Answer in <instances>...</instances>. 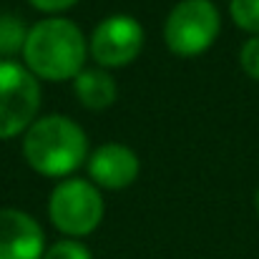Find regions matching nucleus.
<instances>
[{"mask_svg": "<svg viewBox=\"0 0 259 259\" xmlns=\"http://www.w3.org/2000/svg\"><path fill=\"white\" fill-rule=\"evenodd\" d=\"M23 56L33 73L48 81H63L83 71L86 40L78 25H73L71 20L51 18L35 23L28 30Z\"/></svg>", "mask_w": 259, "mask_h": 259, "instance_id": "obj_1", "label": "nucleus"}, {"mask_svg": "<svg viewBox=\"0 0 259 259\" xmlns=\"http://www.w3.org/2000/svg\"><path fill=\"white\" fill-rule=\"evenodd\" d=\"M88 139L83 128L66 116H46L35 121L23 141L28 164L43 176H63L86 159Z\"/></svg>", "mask_w": 259, "mask_h": 259, "instance_id": "obj_2", "label": "nucleus"}, {"mask_svg": "<svg viewBox=\"0 0 259 259\" xmlns=\"http://www.w3.org/2000/svg\"><path fill=\"white\" fill-rule=\"evenodd\" d=\"M219 33V13L211 0H181L171 10L164 38L179 56L204 53Z\"/></svg>", "mask_w": 259, "mask_h": 259, "instance_id": "obj_3", "label": "nucleus"}, {"mask_svg": "<svg viewBox=\"0 0 259 259\" xmlns=\"http://www.w3.org/2000/svg\"><path fill=\"white\" fill-rule=\"evenodd\" d=\"M40 103L38 81L18 63L0 61V139L20 134Z\"/></svg>", "mask_w": 259, "mask_h": 259, "instance_id": "obj_4", "label": "nucleus"}, {"mask_svg": "<svg viewBox=\"0 0 259 259\" xmlns=\"http://www.w3.org/2000/svg\"><path fill=\"white\" fill-rule=\"evenodd\" d=\"M51 219L66 234H91L103 219L101 194L81 179L63 181L51 194Z\"/></svg>", "mask_w": 259, "mask_h": 259, "instance_id": "obj_5", "label": "nucleus"}, {"mask_svg": "<svg viewBox=\"0 0 259 259\" xmlns=\"http://www.w3.org/2000/svg\"><path fill=\"white\" fill-rule=\"evenodd\" d=\"M144 46V28L131 15H111L93 30V56L101 66H126Z\"/></svg>", "mask_w": 259, "mask_h": 259, "instance_id": "obj_6", "label": "nucleus"}, {"mask_svg": "<svg viewBox=\"0 0 259 259\" xmlns=\"http://www.w3.org/2000/svg\"><path fill=\"white\" fill-rule=\"evenodd\" d=\"M46 234L18 209H0V259H43Z\"/></svg>", "mask_w": 259, "mask_h": 259, "instance_id": "obj_7", "label": "nucleus"}, {"mask_svg": "<svg viewBox=\"0 0 259 259\" xmlns=\"http://www.w3.org/2000/svg\"><path fill=\"white\" fill-rule=\"evenodd\" d=\"M88 171L106 189H123L136 179L139 159L123 144H106L91 156Z\"/></svg>", "mask_w": 259, "mask_h": 259, "instance_id": "obj_8", "label": "nucleus"}, {"mask_svg": "<svg viewBox=\"0 0 259 259\" xmlns=\"http://www.w3.org/2000/svg\"><path fill=\"white\" fill-rule=\"evenodd\" d=\"M76 93L88 108H106L116 101V83L106 71L83 68L76 76Z\"/></svg>", "mask_w": 259, "mask_h": 259, "instance_id": "obj_9", "label": "nucleus"}, {"mask_svg": "<svg viewBox=\"0 0 259 259\" xmlns=\"http://www.w3.org/2000/svg\"><path fill=\"white\" fill-rule=\"evenodd\" d=\"M28 30L25 23L18 15L0 13V56H13L20 48H25Z\"/></svg>", "mask_w": 259, "mask_h": 259, "instance_id": "obj_10", "label": "nucleus"}, {"mask_svg": "<svg viewBox=\"0 0 259 259\" xmlns=\"http://www.w3.org/2000/svg\"><path fill=\"white\" fill-rule=\"evenodd\" d=\"M232 18L239 28L259 33V0H232Z\"/></svg>", "mask_w": 259, "mask_h": 259, "instance_id": "obj_11", "label": "nucleus"}, {"mask_svg": "<svg viewBox=\"0 0 259 259\" xmlns=\"http://www.w3.org/2000/svg\"><path fill=\"white\" fill-rule=\"evenodd\" d=\"M43 259H91V252L78 242H58L43 254Z\"/></svg>", "mask_w": 259, "mask_h": 259, "instance_id": "obj_12", "label": "nucleus"}, {"mask_svg": "<svg viewBox=\"0 0 259 259\" xmlns=\"http://www.w3.org/2000/svg\"><path fill=\"white\" fill-rule=\"evenodd\" d=\"M242 68L252 78H259V35L244 43V48H242Z\"/></svg>", "mask_w": 259, "mask_h": 259, "instance_id": "obj_13", "label": "nucleus"}, {"mask_svg": "<svg viewBox=\"0 0 259 259\" xmlns=\"http://www.w3.org/2000/svg\"><path fill=\"white\" fill-rule=\"evenodd\" d=\"M38 10H48V13H56V10H66L71 5H76L78 0H30Z\"/></svg>", "mask_w": 259, "mask_h": 259, "instance_id": "obj_14", "label": "nucleus"}, {"mask_svg": "<svg viewBox=\"0 0 259 259\" xmlns=\"http://www.w3.org/2000/svg\"><path fill=\"white\" fill-rule=\"evenodd\" d=\"M257 214H259V191H257Z\"/></svg>", "mask_w": 259, "mask_h": 259, "instance_id": "obj_15", "label": "nucleus"}]
</instances>
